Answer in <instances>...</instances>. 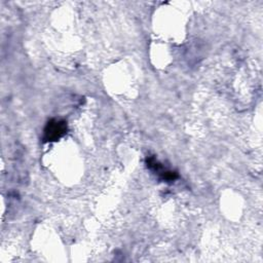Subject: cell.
<instances>
[{"mask_svg":"<svg viewBox=\"0 0 263 263\" xmlns=\"http://www.w3.org/2000/svg\"><path fill=\"white\" fill-rule=\"evenodd\" d=\"M66 129L67 125L64 121L51 120L47 123L45 127L44 138L46 141H55L66 133Z\"/></svg>","mask_w":263,"mask_h":263,"instance_id":"1","label":"cell"}]
</instances>
